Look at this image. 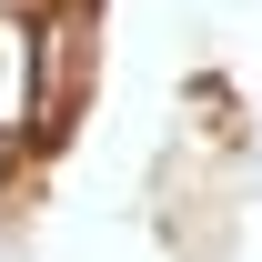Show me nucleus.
Masks as SVG:
<instances>
[{
    "label": "nucleus",
    "instance_id": "obj_1",
    "mask_svg": "<svg viewBox=\"0 0 262 262\" xmlns=\"http://www.w3.org/2000/svg\"><path fill=\"white\" fill-rule=\"evenodd\" d=\"M0 171H10V131H0Z\"/></svg>",
    "mask_w": 262,
    "mask_h": 262
}]
</instances>
